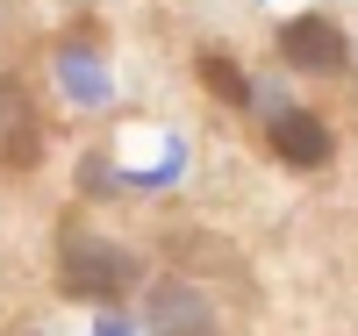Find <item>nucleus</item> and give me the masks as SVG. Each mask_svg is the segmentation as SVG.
Masks as SVG:
<instances>
[{"instance_id":"nucleus-6","label":"nucleus","mask_w":358,"mask_h":336,"mask_svg":"<svg viewBox=\"0 0 358 336\" xmlns=\"http://www.w3.org/2000/svg\"><path fill=\"white\" fill-rule=\"evenodd\" d=\"M194 79H201L222 108H251V79L236 72V57H229V50H201V57H194Z\"/></svg>"},{"instance_id":"nucleus-5","label":"nucleus","mask_w":358,"mask_h":336,"mask_svg":"<svg viewBox=\"0 0 358 336\" xmlns=\"http://www.w3.org/2000/svg\"><path fill=\"white\" fill-rule=\"evenodd\" d=\"M43 158V129H36V108H29L22 86L0 79V165L8 172H29Z\"/></svg>"},{"instance_id":"nucleus-4","label":"nucleus","mask_w":358,"mask_h":336,"mask_svg":"<svg viewBox=\"0 0 358 336\" xmlns=\"http://www.w3.org/2000/svg\"><path fill=\"white\" fill-rule=\"evenodd\" d=\"M265 143H273V158H280V165H294V172H322V165L337 158V136L322 129V115H308V108L280 115L273 129H265Z\"/></svg>"},{"instance_id":"nucleus-3","label":"nucleus","mask_w":358,"mask_h":336,"mask_svg":"<svg viewBox=\"0 0 358 336\" xmlns=\"http://www.w3.org/2000/svg\"><path fill=\"white\" fill-rule=\"evenodd\" d=\"M143 322H151V336H222L215 308H208V293L194 279H151V293H143Z\"/></svg>"},{"instance_id":"nucleus-1","label":"nucleus","mask_w":358,"mask_h":336,"mask_svg":"<svg viewBox=\"0 0 358 336\" xmlns=\"http://www.w3.org/2000/svg\"><path fill=\"white\" fill-rule=\"evenodd\" d=\"M136 258L115 251V243L86 236V229H65V243H57V293L65 300H122L136 293Z\"/></svg>"},{"instance_id":"nucleus-2","label":"nucleus","mask_w":358,"mask_h":336,"mask_svg":"<svg viewBox=\"0 0 358 336\" xmlns=\"http://www.w3.org/2000/svg\"><path fill=\"white\" fill-rule=\"evenodd\" d=\"M280 65L308 72V79H337V72H351V36L322 15H294L280 29Z\"/></svg>"}]
</instances>
